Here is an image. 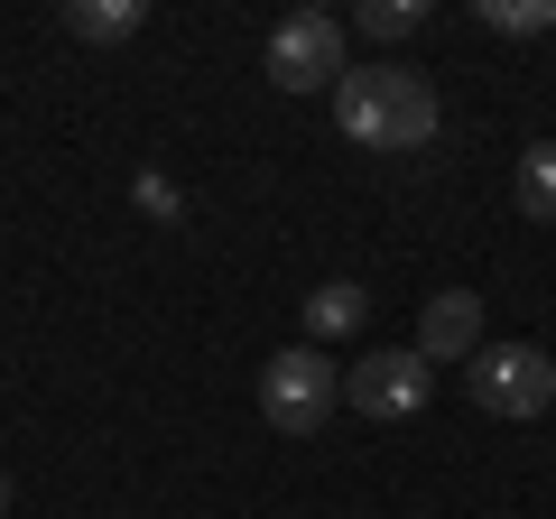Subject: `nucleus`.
I'll list each match as a JSON object with an SVG mask.
<instances>
[{
	"instance_id": "obj_1",
	"label": "nucleus",
	"mask_w": 556,
	"mask_h": 519,
	"mask_svg": "<svg viewBox=\"0 0 556 519\" xmlns=\"http://www.w3.org/2000/svg\"><path fill=\"white\" fill-rule=\"evenodd\" d=\"M334 121L353 149H427L437 140V84L417 75V65H353V75L334 84Z\"/></svg>"
},
{
	"instance_id": "obj_2",
	"label": "nucleus",
	"mask_w": 556,
	"mask_h": 519,
	"mask_svg": "<svg viewBox=\"0 0 556 519\" xmlns=\"http://www.w3.org/2000/svg\"><path fill=\"white\" fill-rule=\"evenodd\" d=\"M334 408H343V371L325 362V343H288V353L260 362V418L278 436H316Z\"/></svg>"
},
{
	"instance_id": "obj_3",
	"label": "nucleus",
	"mask_w": 556,
	"mask_h": 519,
	"mask_svg": "<svg viewBox=\"0 0 556 519\" xmlns=\"http://www.w3.org/2000/svg\"><path fill=\"white\" fill-rule=\"evenodd\" d=\"M464 390H473V408H492V418H547L556 408V362L538 353V343H482V353L464 362Z\"/></svg>"
},
{
	"instance_id": "obj_4",
	"label": "nucleus",
	"mask_w": 556,
	"mask_h": 519,
	"mask_svg": "<svg viewBox=\"0 0 556 519\" xmlns=\"http://www.w3.org/2000/svg\"><path fill=\"white\" fill-rule=\"evenodd\" d=\"M343 75H353V65H343V20L288 10V20L269 28V84L278 93H334Z\"/></svg>"
},
{
	"instance_id": "obj_5",
	"label": "nucleus",
	"mask_w": 556,
	"mask_h": 519,
	"mask_svg": "<svg viewBox=\"0 0 556 519\" xmlns=\"http://www.w3.org/2000/svg\"><path fill=\"white\" fill-rule=\"evenodd\" d=\"M427 390H437V362L417 353V343L362 353L353 371H343V408H362V418H417V408H427Z\"/></svg>"
},
{
	"instance_id": "obj_6",
	"label": "nucleus",
	"mask_w": 556,
	"mask_h": 519,
	"mask_svg": "<svg viewBox=\"0 0 556 519\" xmlns=\"http://www.w3.org/2000/svg\"><path fill=\"white\" fill-rule=\"evenodd\" d=\"M417 353L427 362H473L482 353V298L473 288H437L427 316H417Z\"/></svg>"
},
{
	"instance_id": "obj_7",
	"label": "nucleus",
	"mask_w": 556,
	"mask_h": 519,
	"mask_svg": "<svg viewBox=\"0 0 556 519\" xmlns=\"http://www.w3.org/2000/svg\"><path fill=\"white\" fill-rule=\"evenodd\" d=\"M56 20H65V38H84V47H130L139 28H149V0H65Z\"/></svg>"
},
{
	"instance_id": "obj_8",
	"label": "nucleus",
	"mask_w": 556,
	"mask_h": 519,
	"mask_svg": "<svg viewBox=\"0 0 556 519\" xmlns=\"http://www.w3.org/2000/svg\"><path fill=\"white\" fill-rule=\"evenodd\" d=\"M362 316H371V298H362L353 279H325L316 298H306V343H325V334H353Z\"/></svg>"
},
{
	"instance_id": "obj_9",
	"label": "nucleus",
	"mask_w": 556,
	"mask_h": 519,
	"mask_svg": "<svg viewBox=\"0 0 556 519\" xmlns=\"http://www.w3.org/2000/svg\"><path fill=\"white\" fill-rule=\"evenodd\" d=\"M510 195H519V214H529V223H556V140L519 149V177H510Z\"/></svg>"
},
{
	"instance_id": "obj_10",
	"label": "nucleus",
	"mask_w": 556,
	"mask_h": 519,
	"mask_svg": "<svg viewBox=\"0 0 556 519\" xmlns=\"http://www.w3.org/2000/svg\"><path fill=\"white\" fill-rule=\"evenodd\" d=\"M353 28H362L371 47H399V38H417V28H427V10H417V0H362Z\"/></svg>"
},
{
	"instance_id": "obj_11",
	"label": "nucleus",
	"mask_w": 556,
	"mask_h": 519,
	"mask_svg": "<svg viewBox=\"0 0 556 519\" xmlns=\"http://www.w3.org/2000/svg\"><path fill=\"white\" fill-rule=\"evenodd\" d=\"M482 28H501V38H538V28H556V0H482Z\"/></svg>"
},
{
	"instance_id": "obj_12",
	"label": "nucleus",
	"mask_w": 556,
	"mask_h": 519,
	"mask_svg": "<svg viewBox=\"0 0 556 519\" xmlns=\"http://www.w3.org/2000/svg\"><path fill=\"white\" fill-rule=\"evenodd\" d=\"M139 214L177 223V214H186V195H177V186H167V177H139Z\"/></svg>"
},
{
	"instance_id": "obj_13",
	"label": "nucleus",
	"mask_w": 556,
	"mask_h": 519,
	"mask_svg": "<svg viewBox=\"0 0 556 519\" xmlns=\"http://www.w3.org/2000/svg\"><path fill=\"white\" fill-rule=\"evenodd\" d=\"M0 519H10V473H0Z\"/></svg>"
}]
</instances>
